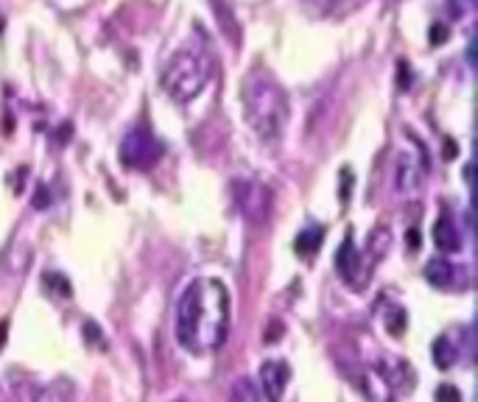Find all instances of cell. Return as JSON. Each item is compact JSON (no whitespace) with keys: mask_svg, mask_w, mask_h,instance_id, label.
I'll return each mask as SVG.
<instances>
[{"mask_svg":"<svg viewBox=\"0 0 478 402\" xmlns=\"http://www.w3.org/2000/svg\"><path fill=\"white\" fill-rule=\"evenodd\" d=\"M378 372L384 375L386 386L400 391V394H405V391L414 389V369H411L403 358H386V360H381V363H378Z\"/></svg>","mask_w":478,"mask_h":402,"instance_id":"obj_10","label":"cell"},{"mask_svg":"<svg viewBox=\"0 0 478 402\" xmlns=\"http://www.w3.org/2000/svg\"><path fill=\"white\" fill-rule=\"evenodd\" d=\"M227 402H263L252 377H238L227 394Z\"/></svg>","mask_w":478,"mask_h":402,"instance_id":"obj_14","label":"cell"},{"mask_svg":"<svg viewBox=\"0 0 478 402\" xmlns=\"http://www.w3.org/2000/svg\"><path fill=\"white\" fill-rule=\"evenodd\" d=\"M321 238H324V230H321V227L302 230V232L297 235V254H300V257H311L319 246H321Z\"/></svg>","mask_w":478,"mask_h":402,"instance_id":"obj_15","label":"cell"},{"mask_svg":"<svg viewBox=\"0 0 478 402\" xmlns=\"http://www.w3.org/2000/svg\"><path fill=\"white\" fill-rule=\"evenodd\" d=\"M422 179H425V162L408 151H403L398 157V165H395V187L400 193H417L422 187Z\"/></svg>","mask_w":478,"mask_h":402,"instance_id":"obj_9","label":"cell"},{"mask_svg":"<svg viewBox=\"0 0 478 402\" xmlns=\"http://www.w3.org/2000/svg\"><path fill=\"white\" fill-rule=\"evenodd\" d=\"M210 76H213V59L207 48L199 42H185L168 56L159 84L171 101L188 103L207 87Z\"/></svg>","mask_w":478,"mask_h":402,"instance_id":"obj_3","label":"cell"},{"mask_svg":"<svg viewBox=\"0 0 478 402\" xmlns=\"http://www.w3.org/2000/svg\"><path fill=\"white\" fill-rule=\"evenodd\" d=\"M240 101H243V118L257 137L277 140L283 134L288 115H291L288 95L269 70L255 68L243 76Z\"/></svg>","mask_w":478,"mask_h":402,"instance_id":"obj_2","label":"cell"},{"mask_svg":"<svg viewBox=\"0 0 478 402\" xmlns=\"http://www.w3.org/2000/svg\"><path fill=\"white\" fill-rule=\"evenodd\" d=\"M230 294L221 279H193L176 302V341L190 355H207L227 341Z\"/></svg>","mask_w":478,"mask_h":402,"instance_id":"obj_1","label":"cell"},{"mask_svg":"<svg viewBox=\"0 0 478 402\" xmlns=\"http://www.w3.org/2000/svg\"><path fill=\"white\" fill-rule=\"evenodd\" d=\"M361 0H305V6H311L317 14H330V11H338V8H350V6H358Z\"/></svg>","mask_w":478,"mask_h":402,"instance_id":"obj_17","label":"cell"},{"mask_svg":"<svg viewBox=\"0 0 478 402\" xmlns=\"http://www.w3.org/2000/svg\"><path fill=\"white\" fill-rule=\"evenodd\" d=\"M434 243H436L442 251H459V249H462V235H459L456 224H453L448 215H442V218L434 224Z\"/></svg>","mask_w":478,"mask_h":402,"instance_id":"obj_12","label":"cell"},{"mask_svg":"<svg viewBox=\"0 0 478 402\" xmlns=\"http://www.w3.org/2000/svg\"><path fill=\"white\" fill-rule=\"evenodd\" d=\"M405 310L403 308H392V310H386V329H389V335H395L400 338L403 332H405Z\"/></svg>","mask_w":478,"mask_h":402,"instance_id":"obj_18","label":"cell"},{"mask_svg":"<svg viewBox=\"0 0 478 402\" xmlns=\"http://www.w3.org/2000/svg\"><path fill=\"white\" fill-rule=\"evenodd\" d=\"M8 386L17 402H76L73 386L68 380H56V383H39L37 377L14 369L8 372Z\"/></svg>","mask_w":478,"mask_h":402,"instance_id":"obj_6","label":"cell"},{"mask_svg":"<svg viewBox=\"0 0 478 402\" xmlns=\"http://www.w3.org/2000/svg\"><path fill=\"white\" fill-rule=\"evenodd\" d=\"M425 279L434 285V288H451L453 285V279H456V265L453 263H448L445 257H436V260H428V265H425Z\"/></svg>","mask_w":478,"mask_h":402,"instance_id":"obj_11","label":"cell"},{"mask_svg":"<svg viewBox=\"0 0 478 402\" xmlns=\"http://www.w3.org/2000/svg\"><path fill=\"white\" fill-rule=\"evenodd\" d=\"M405 243H408L411 251H417V249H419V230H408V232H405Z\"/></svg>","mask_w":478,"mask_h":402,"instance_id":"obj_21","label":"cell"},{"mask_svg":"<svg viewBox=\"0 0 478 402\" xmlns=\"http://www.w3.org/2000/svg\"><path fill=\"white\" fill-rule=\"evenodd\" d=\"M436 402H462V391L456 386H451V383H442L436 389Z\"/></svg>","mask_w":478,"mask_h":402,"instance_id":"obj_19","label":"cell"},{"mask_svg":"<svg viewBox=\"0 0 478 402\" xmlns=\"http://www.w3.org/2000/svg\"><path fill=\"white\" fill-rule=\"evenodd\" d=\"M445 37H448V28H445V25H436V28H431V42H434V45L445 42Z\"/></svg>","mask_w":478,"mask_h":402,"instance_id":"obj_20","label":"cell"},{"mask_svg":"<svg viewBox=\"0 0 478 402\" xmlns=\"http://www.w3.org/2000/svg\"><path fill=\"white\" fill-rule=\"evenodd\" d=\"M434 363H436L439 369H451V366L456 363V346L451 344L448 335H439V338L434 341Z\"/></svg>","mask_w":478,"mask_h":402,"instance_id":"obj_16","label":"cell"},{"mask_svg":"<svg viewBox=\"0 0 478 402\" xmlns=\"http://www.w3.org/2000/svg\"><path fill=\"white\" fill-rule=\"evenodd\" d=\"M389 246H392V232L386 227H375L369 232V238H367V263L378 265L389 254Z\"/></svg>","mask_w":478,"mask_h":402,"instance_id":"obj_13","label":"cell"},{"mask_svg":"<svg viewBox=\"0 0 478 402\" xmlns=\"http://www.w3.org/2000/svg\"><path fill=\"white\" fill-rule=\"evenodd\" d=\"M291 380V366L286 360H266L260 366V386L269 402H280Z\"/></svg>","mask_w":478,"mask_h":402,"instance_id":"obj_8","label":"cell"},{"mask_svg":"<svg viewBox=\"0 0 478 402\" xmlns=\"http://www.w3.org/2000/svg\"><path fill=\"white\" fill-rule=\"evenodd\" d=\"M336 271H338V277H341L350 288H355V291H364L367 282H369V277H372V265H369L367 257L355 249L353 235H347V238L341 241V246H338V251H336Z\"/></svg>","mask_w":478,"mask_h":402,"instance_id":"obj_7","label":"cell"},{"mask_svg":"<svg viewBox=\"0 0 478 402\" xmlns=\"http://www.w3.org/2000/svg\"><path fill=\"white\" fill-rule=\"evenodd\" d=\"M233 196L238 204L240 215L252 227H266L274 213V190L255 176H240L233 182Z\"/></svg>","mask_w":478,"mask_h":402,"instance_id":"obj_4","label":"cell"},{"mask_svg":"<svg viewBox=\"0 0 478 402\" xmlns=\"http://www.w3.org/2000/svg\"><path fill=\"white\" fill-rule=\"evenodd\" d=\"M165 157V146L149 126H135L121 143V162L132 170H152Z\"/></svg>","mask_w":478,"mask_h":402,"instance_id":"obj_5","label":"cell"}]
</instances>
